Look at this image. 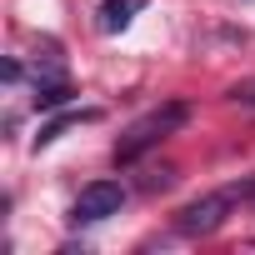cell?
<instances>
[{
    "instance_id": "obj_1",
    "label": "cell",
    "mask_w": 255,
    "mask_h": 255,
    "mask_svg": "<svg viewBox=\"0 0 255 255\" xmlns=\"http://www.w3.org/2000/svg\"><path fill=\"white\" fill-rule=\"evenodd\" d=\"M190 120V110L180 105V100H165V105H155V110H145L135 125H125V135L115 140V165H135L145 150H155L165 135H175L180 125Z\"/></svg>"
},
{
    "instance_id": "obj_2",
    "label": "cell",
    "mask_w": 255,
    "mask_h": 255,
    "mask_svg": "<svg viewBox=\"0 0 255 255\" xmlns=\"http://www.w3.org/2000/svg\"><path fill=\"white\" fill-rule=\"evenodd\" d=\"M225 215H235V195L230 190H210V195H200V200L175 210V230L180 235H215L225 225Z\"/></svg>"
},
{
    "instance_id": "obj_3",
    "label": "cell",
    "mask_w": 255,
    "mask_h": 255,
    "mask_svg": "<svg viewBox=\"0 0 255 255\" xmlns=\"http://www.w3.org/2000/svg\"><path fill=\"white\" fill-rule=\"evenodd\" d=\"M120 205H125V190H120L115 180H95V185H85V190L75 195L70 225H100V220L120 215Z\"/></svg>"
},
{
    "instance_id": "obj_4",
    "label": "cell",
    "mask_w": 255,
    "mask_h": 255,
    "mask_svg": "<svg viewBox=\"0 0 255 255\" xmlns=\"http://www.w3.org/2000/svg\"><path fill=\"white\" fill-rule=\"evenodd\" d=\"M145 10V0H105V5H100V30H125V25H130L135 15Z\"/></svg>"
},
{
    "instance_id": "obj_5",
    "label": "cell",
    "mask_w": 255,
    "mask_h": 255,
    "mask_svg": "<svg viewBox=\"0 0 255 255\" xmlns=\"http://www.w3.org/2000/svg\"><path fill=\"white\" fill-rule=\"evenodd\" d=\"M80 120H100V110H65L60 120H50V125H40V135H35V150L40 145H50V140H60L70 125H80Z\"/></svg>"
},
{
    "instance_id": "obj_6",
    "label": "cell",
    "mask_w": 255,
    "mask_h": 255,
    "mask_svg": "<svg viewBox=\"0 0 255 255\" xmlns=\"http://www.w3.org/2000/svg\"><path fill=\"white\" fill-rule=\"evenodd\" d=\"M30 100H35V110H55V105H65V100H70V85H65V80H45V75H40Z\"/></svg>"
},
{
    "instance_id": "obj_7",
    "label": "cell",
    "mask_w": 255,
    "mask_h": 255,
    "mask_svg": "<svg viewBox=\"0 0 255 255\" xmlns=\"http://www.w3.org/2000/svg\"><path fill=\"white\" fill-rule=\"evenodd\" d=\"M225 100H230V105H240V110H255V75H250V80H240V85H230V90H225Z\"/></svg>"
},
{
    "instance_id": "obj_8",
    "label": "cell",
    "mask_w": 255,
    "mask_h": 255,
    "mask_svg": "<svg viewBox=\"0 0 255 255\" xmlns=\"http://www.w3.org/2000/svg\"><path fill=\"white\" fill-rule=\"evenodd\" d=\"M225 190L235 195V205H255V175H240V180H230Z\"/></svg>"
},
{
    "instance_id": "obj_9",
    "label": "cell",
    "mask_w": 255,
    "mask_h": 255,
    "mask_svg": "<svg viewBox=\"0 0 255 255\" xmlns=\"http://www.w3.org/2000/svg\"><path fill=\"white\" fill-rule=\"evenodd\" d=\"M170 180H175V170H150V175H145V190H165Z\"/></svg>"
}]
</instances>
